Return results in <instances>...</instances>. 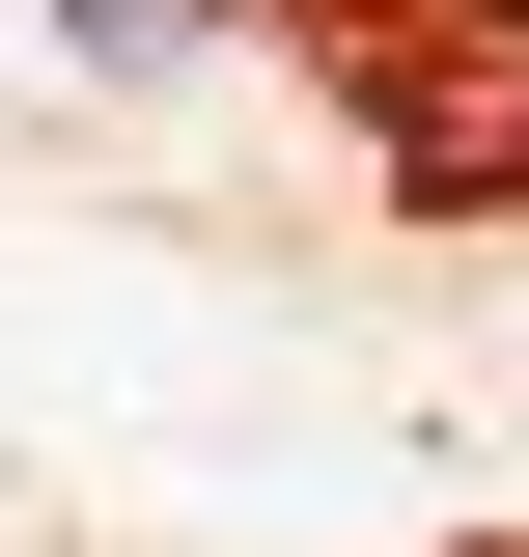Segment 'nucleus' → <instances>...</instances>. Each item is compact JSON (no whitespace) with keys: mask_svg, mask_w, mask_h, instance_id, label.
Wrapping results in <instances>:
<instances>
[{"mask_svg":"<svg viewBox=\"0 0 529 557\" xmlns=\"http://www.w3.org/2000/svg\"><path fill=\"white\" fill-rule=\"evenodd\" d=\"M57 28H84L112 84H168V57H196V0H57Z\"/></svg>","mask_w":529,"mask_h":557,"instance_id":"nucleus-1","label":"nucleus"}]
</instances>
